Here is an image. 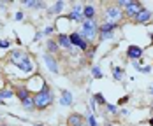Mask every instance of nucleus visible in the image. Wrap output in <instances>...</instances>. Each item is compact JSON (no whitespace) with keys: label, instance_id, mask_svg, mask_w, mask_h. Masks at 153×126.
Here are the masks:
<instances>
[{"label":"nucleus","instance_id":"1","mask_svg":"<svg viewBox=\"0 0 153 126\" xmlns=\"http://www.w3.org/2000/svg\"><path fill=\"white\" fill-rule=\"evenodd\" d=\"M33 98V105H35V110H46L48 107L53 105L55 102V94L51 91V88L48 84H42V88L37 91V93L32 94Z\"/></svg>","mask_w":153,"mask_h":126},{"label":"nucleus","instance_id":"2","mask_svg":"<svg viewBox=\"0 0 153 126\" xmlns=\"http://www.w3.org/2000/svg\"><path fill=\"white\" fill-rule=\"evenodd\" d=\"M77 32H79V35L85 40H88L92 44L93 40L97 39V35H99V23H97V19H85L81 23V30H77Z\"/></svg>","mask_w":153,"mask_h":126},{"label":"nucleus","instance_id":"3","mask_svg":"<svg viewBox=\"0 0 153 126\" xmlns=\"http://www.w3.org/2000/svg\"><path fill=\"white\" fill-rule=\"evenodd\" d=\"M123 11L118 9L116 5H107L106 12H104V23H120V19L123 18Z\"/></svg>","mask_w":153,"mask_h":126},{"label":"nucleus","instance_id":"4","mask_svg":"<svg viewBox=\"0 0 153 126\" xmlns=\"http://www.w3.org/2000/svg\"><path fill=\"white\" fill-rule=\"evenodd\" d=\"M69 39H71V44H72V47H76L77 51H83V53H86L88 51V47H90V42L88 40H85L81 35H79V32L74 30L69 33Z\"/></svg>","mask_w":153,"mask_h":126},{"label":"nucleus","instance_id":"5","mask_svg":"<svg viewBox=\"0 0 153 126\" xmlns=\"http://www.w3.org/2000/svg\"><path fill=\"white\" fill-rule=\"evenodd\" d=\"M42 58H44V63H46L48 70H49L51 74L58 75V74H60V63H58V60H56V56L44 53V54H42Z\"/></svg>","mask_w":153,"mask_h":126},{"label":"nucleus","instance_id":"6","mask_svg":"<svg viewBox=\"0 0 153 126\" xmlns=\"http://www.w3.org/2000/svg\"><path fill=\"white\" fill-rule=\"evenodd\" d=\"M83 5L85 4H74L72 9H71V12H69V16H67V19L76 21V23H83L85 21V18H83Z\"/></svg>","mask_w":153,"mask_h":126},{"label":"nucleus","instance_id":"7","mask_svg":"<svg viewBox=\"0 0 153 126\" xmlns=\"http://www.w3.org/2000/svg\"><path fill=\"white\" fill-rule=\"evenodd\" d=\"M143 54H144V49L141 46H136V44H130L127 47V58L132 60V62H137V60H143Z\"/></svg>","mask_w":153,"mask_h":126},{"label":"nucleus","instance_id":"8","mask_svg":"<svg viewBox=\"0 0 153 126\" xmlns=\"http://www.w3.org/2000/svg\"><path fill=\"white\" fill-rule=\"evenodd\" d=\"M143 9H144V5H143L141 2H136V0H132V4H130V5H128L125 11H123V14L127 16V18H130V19H134V18H136V16H137L139 12L143 11Z\"/></svg>","mask_w":153,"mask_h":126},{"label":"nucleus","instance_id":"9","mask_svg":"<svg viewBox=\"0 0 153 126\" xmlns=\"http://www.w3.org/2000/svg\"><path fill=\"white\" fill-rule=\"evenodd\" d=\"M18 68L23 70V72H27V74H32V72L35 70V65H33V62H32L30 54H25V56H23V60L18 63Z\"/></svg>","mask_w":153,"mask_h":126},{"label":"nucleus","instance_id":"10","mask_svg":"<svg viewBox=\"0 0 153 126\" xmlns=\"http://www.w3.org/2000/svg\"><path fill=\"white\" fill-rule=\"evenodd\" d=\"M62 107H71L74 103V94L71 93L69 89H60V100H58Z\"/></svg>","mask_w":153,"mask_h":126},{"label":"nucleus","instance_id":"11","mask_svg":"<svg viewBox=\"0 0 153 126\" xmlns=\"http://www.w3.org/2000/svg\"><path fill=\"white\" fill-rule=\"evenodd\" d=\"M85 125V116L81 112H71L67 116V126H81Z\"/></svg>","mask_w":153,"mask_h":126},{"label":"nucleus","instance_id":"12","mask_svg":"<svg viewBox=\"0 0 153 126\" xmlns=\"http://www.w3.org/2000/svg\"><path fill=\"white\" fill-rule=\"evenodd\" d=\"M56 44L60 46V49H65V51H71V49H72L69 33H63V32H60V33L56 35Z\"/></svg>","mask_w":153,"mask_h":126},{"label":"nucleus","instance_id":"13","mask_svg":"<svg viewBox=\"0 0 153 126\" xmlns=\"http://www.w3.org/2000/svg\"><path fill=\"white\" fill-rule=\"evenodd\" d=\"M14 96L19 100V102H25L27 98H30V89H28V86H18L14 91Z\"/></svg>","mask_w":153,"mask_h":126},{"label":"nucleus","instance_id":"14","mask_svg":"<svg viewBox=\"0 0 153 126\" xmlns=\"http://www.w3.org/2000/svg\"><path fill=\"white\" fill-rule=\"evenodd\" d=\"M83 18L85 19H95L97 18V9L93 4H85L83 5Z\"/></svg>","mask_w":153,"mask_h":126},{"label":"nucleus","instance_id":"15","mask_svg":"<svg viewBox=\"0 0 153 126\" xmlns=\"http://www.w3.org/2000/svg\"><path fill=\"white\" fill-rule=\"evenodd\" d=\"M120 28V23H102L99 25V35L100 33H114V30Z\"/></svg>","mask_w":153,"mask_h":126},{"label":"nucleus","instance_id":"16","mask_svg":"<svg viewBox=\"0 0 153 126\" xmlns=\"http://www.w3.org/2000/svg\"><path fill=\"white\" fill-rule=\"evenodd\" d=\"M44 53L53 54V56H56V54L60 53V46L56 44V40H55V39H48V40H46V51H44Z\"/></svg>","mask_w":153,"mask_h":126},{"label":"nucleus","instance_id":"17","mask_svg":"<svg viewBox=\"0 0 153 126\" xmlns=\"http://www.w3.org/2000/svg\"><path fill=\"white\" fill-rule=\"evenodd\" d=\"M152 16H153L152 11H148V9H143V11H141V12H139V14L134 18V21H136V23H141V25H144V23H148V21L152 19Z\"/></svg>","mask_w":153,"mask_h":126},{"label":"nucleus","instance_id":"18","mask_svg":"<svg viewBox=\"0 0 153 126\" xmlns=\"http://www.w3.org/2000/svg\"><path fill=\"white\" fill-rule=\"evenodd\" d=\"M27 53L25 51H21V49H14V51H11V54H9V62L14 63L16 67H18V63L23 60V56H25Z\"/></svg>","mask_w":153,"mask_h":126},{"label":"nucleus","instance_id":"19","mask_svg":"<svg viewBox=\"0 0 153 126\" xmlns=\"http://www.w3.org/2000/svg\"><path fill=\"white\" fill-rule=\"evenodd\" d=\"M63 7H65V2H63V0H58V2H55L53 7L48 9V14H60Z\"/></svg>","mask_w":153,"mask_h":126},{"label":"nucleus","instance_id":"20","mask_svg":"<svg viewBox=\"0 0 153 126\" xmlns=\"http://www.w3.org/2000/svg\"><path fill=\"white\" fill-rule=\"evenodd\" d=\"M85 125L86 126H99L97 119H95V114H93L92 110L86 112V116H85Z\"/></svg>","mask_w":153,"mask_h":126},{"label":"nucleus","instance_id":"21","mask_svg":"<svg viewBox=\"0 0 153 126\" xmlns=\"http://www.w3.org/2000/svg\"><path fill=\"white\" fill-rule=\"evenodd\" d=\"M125 77V72H123L122 67H113V79L114 81H123Z\"/></svg>","mask_w":153,"mask_h":126},{"label":"nucleus","instance_id":"22","mask_svg":"<svg viewBox=\"0 0 153 126\" xmlns=\"http://www.w3.org/2000/svg\"><path fill=\"white\" fill-rule=\"evenodd\" d=\"M21 107L27 110V112H33V110H35V105H33V98L30 96V98H27L25 102H21Z\"/></svg>","mask_w":153,"mask_h":126},{"label":"nucleus","instance_id":"23","mask_svg":"<svg viewBox=\"0 0 153 126\" xmlns=\"http://www.w3.org/2000/svg\"><path fill=\"white\" fill-rule=\"evenodd\" d=\"M92 77L93 79H102V77H104V74H102V68H100V67H97V65H93V67H92Z\"/></svg>","mask_w":153,"mask_h":126},{"label":"nucleus","instance_id":"24","mask_svg":"<svg viewBox=\"0 0 153 126\" xmlns=\"http://www.w3.org/2000/svg\"><path fill=\"white\" fill-rule=\"evenodd\" d=\"M92 98L95 100V103H99V105H104V107H106L107 102H106V98H104V94H102V93H95Z\"/></svg>","mask_w":153,"mask_h":126},{"label":"nucleus","instance_id":"25","mask_svg":"<svg viewBox=\"0 0 153 126\" xmlns=\"http://www.w3.org/2000/svg\"><path fill=\"white\" fill-rule=\"evenodd\" d=\"M95 51H97V44H93V46L88 47V51L85 53V56H86V62H90L93 56H95Z\"/></svg>","mask_w":153,"mask_h":126},{"label":"nucleus","instance_id":"26","mask_svg":"<svg viewBox=\"0 0 153 126\" xmlns=\"http://www.w3.org/2000/svg\"><path fill=\"white\" fill-rule=\"evenodd\" d=\"M35 2H37V0H21V5L27 7V9H33V7H35Z\"/></svg>","mask_w":153,"mask_h":126},{"label":"nucleus","instance_id":"27","mask_svg":"<svg viewBox=\"0 0 153 126\" xmlns=\"http://www.w3.org/2000/svg\"><path fill=\"white\" fill-rule=\"evenodd\" d=\"M106 110L109 112V114H113V116H114V114H118V107H116V105H113V103H106Z\"/></svg>","mask_w":153,"mask_h":126},{"label":"nucleus","instance_id":"28","mask_svg":"<svg viewBox=\"0 0 153 126\" xmlns=\"http://www.w3.org/2000/svg\"><path fill=\"white\" fill-rule=\"evenodd\" d=\"M99 39L100 40H111V39H114V33H100Z\"/></svg>","mask_w":153,"mask_h":126},{"label":"nucleus","instance_id":"29","mask_svg":"<svg viewBox=\"0 0 153 126\" xmlns=\"http://www.w3.org/2000/svg\"><path fill=\"white\" fill-rule=\"evenodd\" d=\"M7 47H11V40L2 39V40H0V49H7Z\"/></svg>","mask_w":153,"mask_h":126},{"label":"nucleus","instance_id":"30","mask_svg":"<svg viewBox=\"0 0 153 126\" xmlns=\"http://www.w3.org/2000/svg\"><path fill=\"white\" fill-rule=\"evenodd\" d=\"M33 9H37V11H41V9H46V4H44L42 0H37V2H35V7H33Z\"/></svg>","mask_w":153,"mask_h":126},{"label":"nucleus","instance_id":"31","mask_svg":"<svg viewBox=\"0 0 153 126\" xmlns=\"http://www.w3.org/2000/svg\"><path fill=\"white\" fill-rule=\"evenodd\" d=\"M55 32V26H46L44 30H42V35H51Z\"/></svg>","mask_w":153,"mask_h":126},{"label":"nucleus","instance_id":"32","mask_svg":"<svg viewBox=\"0 0 153 126\" xmlns=\"http://www.w3.org/2000/svg\"><path fill=\"white\" fill-rule=\"evenodd\" d=\"M141 65H143V60H137V62H132V67L137 70V72H141Z\"/></svg>","mask_w":153,"mask_h":126},{"label":"nucleus","instance_id":"33","mask_svg":"<svg viewBox=\"0 0 153 126\" xmlns=\"http://www.w3.org/2000/svg\"><path fill=\"white\" fill-rule=\"evenodd\" d=\"M141 72H143V74H150V72H152V67H150V65H146V67H141Z\"/></svg>","mask_w":153,"mask_h":126},{"label":"nucleus","instance_id":"34","mask_svg":"<svg viewBox=\"0 0 153 126\" xmlns=\"http://www.w3.org/2000/svg\"><path fill=\"white\" fill-rule=\"evenodd\" d=\"M23 18H25V14H23L21 11H18V12H16V16H14V19H16V21H21Z\"/></svg>","mask_w":153,"mask_h":126},{"label":"nucleus","instance_id":"35","mask_svg":"<svg viewBox=\"0 0 153 126\" xmlns=\"http://www.w3.org/2000/svg\"><path fill=\"white\" fill-rule=\"evenodd\" d=\"M44 35H42V30H39L37 33H35V37H33V40H39V39H42Z\"/></svg>","mask_w":153,"mask_h":126},{"label":"nucleus","instance_id":"36","mask_svg":"<svg viewBox=\"0 0 153 126\" xmlns=\"http://www.w3.org/2000/svg\"><path fill=\"white\" fill-rule=\"evenodd\" d=\"M128 98H130L128 94H125V96H122V98H120V105H122V103H125V102H128Z\"/></svg>","mask_w":153,"mask_h":126},{"label":"nucleus","instance_id":"37","mask_svg":"<svg viewBox=\"0 0 153 126\" xmlns=\"http://www.w3.org/2000/svg\"><path fill=\"white\" fill-rule=\"evenodd\" d=\"M118 114H122V116H128V114H130V110H128V109H122Z\"/></svg>","mask_w":153,"mask_h":126},{"label":"nucleus","instance_id":"38","mask_svg":"<svg viewBox=\"0 0 153 126\" xmlns=\"http://www.w3.org/2000/svg\"><path fill=\"white\" fill-rule=\"evenodd\" d=\"M148 125H150V126H153V117H150V119H148Z\"/></svg>","mask_w":153,"mask_h":126},{"label":"nucleus","instance_id":"39","mask_svg":"<svg viewBox=\"0 0 153 126\" xmlns=\"http://www.w3.org/2000/svg\"><path fill=\"white\" fill-rule=\"evenodd\" d=\"M33 126H46V125H44V123H35Z\"/></svg>","mask_w":153,"mask_h":126},{"label":"nucleus","instance_id":"40","mask_svg":"<svg viewBox=\"0 0 153 126\" xmlns=\"http://www.w3.org/2000/svg\"><path fill=\"white\" fill-rule=\"evenodd\" d=\"M104 126H114V125H113V123H109V121H106V125H104Z\"/></svg>","mask_w":153,"mask_h":126},{"label":"nucleus","instance_id":"41","mask_svg":"<svg viewBox=\"0 0 153 126\" xmlns=\"http://www.w3.org/2000/svg\"><path fill=\"white\" fill-rule=\"evenodd\" d=\"M0 126H9V125H5V123H0Z\"/></svg>","mask_w":153,"mask_h":126},{"label":"nucleus","instance_id":"42","mask_svg":"<svg viewBox=\"0 0 153 126\" xmlns=\"http://www.w3.org/2000/svg\"><path fill=\"white\" fill-rule=\"evenodd\" d=\"M152 117H153V107H152Z\"/></svg>","mask_w":153,"mask_h":126},{"label":"nucleus","instance_id":"43","mask_svg":"<svg viewBox=\"0 0 153 126\" xmlns=\"http://www.w3.org/2000/svg\"><path fill=\"white\" fill-rule=\"evenodd\" d=\"M0 123H2V116H0Z\"/></svg>","mask_w":153,"mask_h":126},{"label":"nucleus","instance_id":"44","mask_svg":"<svg viewBox=\"0 0 153 126\" xmlns=\"http://www.w3.org/2000/svg\"><path fill=\"white\" fill-rule=\"evenodd\" d=\"M81 126H86V125H81Z\"/></svg>","mask_w":153,"mask_h":126}]
</instances>
